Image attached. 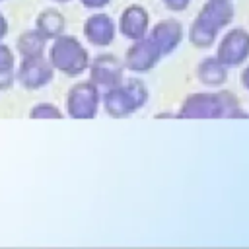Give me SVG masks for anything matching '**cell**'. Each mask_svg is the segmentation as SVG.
Listing matches in <instances>:
<instances>
[{
  "instance_id": "cell-1",
  "label": "cell",
  "mask_w": 249,
  "mask_h": 249,
  "mask_svg": "<svg viewBox=\"0 0 249 249\" xmlns=\"http://www.w3.org/2000/svg\"><path fill=\"white\" fill-rule=\"evenodd\" d=\"M179 119H245L247 113L241 109L239 99L228 91H196L183 99Z\"/></svg>"
},
{
  "instance_id": "cell-2",
  "label": "cell",
  "mask_w": 249,
  "mask_h": 249,
  "mask_svg": "<svg viewBox=\"0 0 249 249\" xmlns=\"http://www.w3.org/2000/svg\"><path fill=\"white\" fill-rule=\"evenodd\" d=\"M235 16L230 0H208L189 27V43L196 49H208L216 43L220 29L228 27Z\"/></svg>"
},
{
  "instance_id": "cell-3",
  "label": "cell",
  "mask_w": 249,
  "mask_h": 249,
  "mask_svg": "<svg viewBox=\"0 0 249 249\" xmlns=\"http://www.w3.org/2000/svg\"><path fill=\"white\" fill-rule=\"evenodd\" d=\"M103 109L113 119H126L136 113L148 101V88L140 78L123 80L119 86L107 88L103 91Z\"/></svg>"
},
{
  "instance_id": "cell-4",
  "label": "cell",
  "mask_w": 249,
  "mask_h": 249,
  "mask_svg": "<svg viewBox=\"0 0 249 249\" xmlns=\"http://www.w3.org/2000/svg\"><path fill=\"white\" fill-rule=\"evenodd\" d=\"M49 62L54 70L66 76H80L89 66V54L76 37L60 33L53 39V45L49 49Z\"/></svg>"
},
{
  "instance_id": "cell-5",
  "label": "cell",
  "mask_w": 249,
  "mask_h": 249,
  "mask_svg": "<svg viewBox=\"0 0 249 249\" xmlns=\"http://www.w3.org/2000/svg\"><path fill=\"white\" fill-rule=\"evenodd\" d=\"M101 93L93 82H78L68 89L66 95V113L78 121L95 119L99 111Z\"/></svg>"
},
{
  "instance_id": "cell-6",
  "label": "cell",
  "mask_w": 249,
  "mask_h": 249,
  "mask_svg": "<svg viewBox=\"0 0 249 249\" xmlns=\"http://www.w3.org/2000/svg\"><path fill=\"white\" fill-rule=\"evenodd\" d=\"M216 58L228 68L243 64L249 58V31L241 27L228 31L216 47Z\"/></svg>"
},
{
  "instance_id": "cell-7",
  "label": "cell",
  "mask_w": 249,
  "mask_h": 249,
  "mask_svg": "<svg viewBox=\"0 0 249 249\" xmlns=\"http://www.w3.org/2000/svg\"><path fill=\"white\" fill-rule=\"evenodd\" d=\"M160 58H161V51L150 37L144 35V37L132 41V45L128 47V51L124 54L123 66L130 72L144 74V72H150L152 68H156Z\"/></svg>"
},
{
  "instance_id": "cell-8",
  "label": "cell",
  "mask_w": 249,
  "mask_h": 249,
  "mask_svg": "<svg viewBox=\"0 0 249 249\" xmlns=\"http://www.w3.org/2000/svg\"><path fill=\"white\" fill-rule=\"evenodd\" d=\"M89 82L97 88H113L124 80V66L115 54H99L89 62Z\"/></svg>"
},
{
  "instance_id": "cell-9",
  "label": "cell",
  "mask_w": 249,
  "mask_h": 249,
  "mask_svg": "<svg viewBox=\"0 0 249 249\" xmlns=\"http://www.w3.org/2000/svg\"><path fill=\"white\" fill-rule=\"evenodd\" d=\"M54 76L53 64L45 56H29L21 58V64L18 68L16 78L25 89H39L45 88Z\"/></svg>"
},
{
  "instance_id": "cell-10",
  "label": "cell",
  "mask_w": 249,
  "mask_h": 249,
  "mask_svg": "<svg viewBox=\"0 0 249 249\" xmlns=\"http://www.w3.org/2000/svg\"><path fill=\"white\" fill-rule=\"evenodd\" d=\"M150 29V14L144 6L140 4H130L121 12L119 18V31L123 37L136 41L144 37Z\"/></svg>"
},
{
  "instance_id": "cell-11",
  "label": "cell",
  "mask_w": 249,
  "mask_h": 249,
  "mask_svg": "<svg viewBox=\"0 0 249 249\" xmlns=\"http://www.w3.org/2000/svg\"><path fill=\"white\" fill-rule=\"evenodd\" d=\"M183 35H185V33H183L181 21L169 18V19L158 21V23L152 27V31H150L148 37L158 45V49L161 51V56H167V54H171V53L181 45Z\"/></svg>"
},
{
  "instance_id": "cell-12",
  "label": "cell",
  "mask_w": 249,
  "mask_h": 249,
  "mask_svg": "<svg viewBox=\"0 0 249 249\" xmlns=\"http://www.w3.org/2000/svg\"><path fill=\"white\" fill-rule=\"evenodd\" d=\"M115 21L107 14H93L84 21L86 41L93 47H107L115 39Z\"/></svg>"
},
{
  "instance_id": "cell-13",
  "label": "cell",
  "mask_w": 249,
  "mask_h": 249,
  "mask_svg": "<svg viewBox=\"0 0 249 249\" xmlns=\"http://www.w3.org/2000/svg\"><path fill=\"white\" fill-rule=\"evenodd\" d=\"M196 78L208 88H218L228 80V66H224L216 56L202 58L196 66Z\"/></svg>"
},
{
  "instance_id": "cell-14",
  "label": "cell",
  "mask_w": 249,
  "mask_h": 249,
  "mask_svg": "<svg viewBox=\"0 0 249 249\" xmlns=\"http://www.w3.org/2000/svg\"><path fill=\"white\" fill-rule=\"evenodd\" d=\"M35 23H37V31H39L45 39H54V37H58V35L64 31V25H66L64 16H62L58 10H54V8L43 10V12L37 16Z\"/></svg>"
},
{
  "instance_id": "cell-15",
  "label": "cell",
  "mask_w": 249,
  "mask_h": 249,
  "mask_svg": "<svg viewBox=\"0 0 249 249\" xmlns=\"http://www.w3.org/2000/svg\"><path fill=\"white\" fill-rule=\"evenodd\" d=\"M18 51L21 54V58H29V56H43L45 54V47H47V39L35 29V31H25L18 37Z\"/></svg>"
},
{
  "instance_id": "cell-16",
  "label": "cell",
  "mask_w": 249,
  "mask_h": 249,
  "mask_svg": "<svg viewBox=\"0 0 249 249\" xmlns=\"http://www.w3.org/2000/svg\"><path fill=\"white\" fill-rule=\"evenodd\" d=\"M29 117L31 119H62V113L53 103H37L29 111Z\"/></svg>"
},
{
  "instance_id": "cell-17",
  "label": "cell",
  "mask_w": 249,
  "mask_h": 249,
  "mask_svg": "<svg viewBox=\"0 0 249 249\" xmlns=\"http://www.w3.org/2000/svg\"><path fill=\"white\" fill-rule=\"evenodd\" d=\"M8 70H14V53L6 45H0V72Z\"/></svg>"
},
{
  "instance_id": "cell-18",
  "label": "cell",
  "mask_w": 249,
  "mask_h": 249,
  "mask_svg": "<svg viewBox=\"0 0 249 249\" xmlns=\"http://www.w3.org/2000/svg\"><path fill=\"white\" fill-rule=\"evenodd\" d=\"M161 2L171 12H183V10H187V6H189L191 0H161Z\"/></svg>"
},
{
  "instance_id": "cell-19",
  "label": "cell",
  "mask_w": 249,
  "mask_h": 249,
  "mask_svg": "<svg viewBox=\"0 0 249 249\" xmlns=\"http://www.w3.org/2000/svg\"><path fill=\"white\" fill-rule=\"evenodd\" d=\"M14 70H8V72H0V91L2 89H8L12 84H14Z\"/></svg>"
},
{
  "instance_id": "cell-20",
  "label": "cell",
  "mask_w": 249,
  "mask_h": 249,
  "mask_svg": "<svg viewBox=\"0 0 249 249\" xmlns=\"http://www.w3.org/2000/svg\"><path fill=\"white\" fill-rule=\"evenodd\" d=\"M80 2H82V6H86V8H89V10H97V8L107 6L111 0H80Z\"/></svg>"
},
{
  "instance_id": "cell-21",
  "label": "cell",
  "mask_w": 249,
  "mask_h": 249,
  "mask_svg": "<svg viewBox=\"0 0 249 249\" xmlns=\"http://www.w3.org/2000/svg\"><path fill=\"white\" fill-rule=\"evenodd\" d=\"M241 86L249 91V64L243 68V72H241Z\"/></svg>"
},
{
  "instance_id": "cell-22",
  "label": "cell",
  "mask_w": 249,
  "mask_h": 249,
  "mask_svg": "<svg viewBox=\"0 0 249 249\" xmlns=\"http://www.w3.org/2000/svg\"><path fill=\"white\" fill-rule=\"evenodd\" d=\"M6 33H8V21H6V18L0 14V41L6 37Z\"/></svg>"
},
{
  "instance_id": "cell-23",
  "label": "cell",
  "mask_w": 249,
  "mask_h": 249,
  "mask_svg": "<svg viewBox=\"0 0 249 249\" xmlns=\"http://www.w3.org/2000/svg\"><path fill=\"white\" fill-rule=\"evenodd\" d=\"M54 2H68V0H54Z\"/></svg>"
}]
</instances>
